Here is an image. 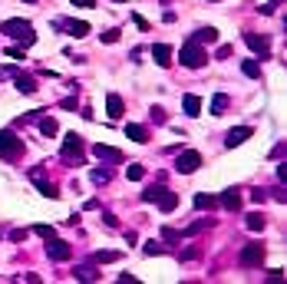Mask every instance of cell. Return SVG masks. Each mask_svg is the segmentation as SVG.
Wrapping results in <instances>:
<instances>
[{"label":"cell","mask_w":287,"mask_h":284,"mask_svg":"<svg viewBox=\"0 0 287 284\" xmlns=\"http://www.w3.org/2000/svg\"><path fill=\"white\" fill-rule=\"evenodd\" d=\"M0 33L3 36H13L20 46H33L36 43V33H33V27L27 20H7V23H0Z\"/></svg>","instance_id":"cell-1"},{"label":"cell","mask_w":287,"mask_h":284,"mask_svg":"<svg viewBox=\"0 0 287 284\" xmlns=\"http://www.w3.org/2000/svg\"><path fill=\"white\" fill-rule=\"evenodd\" d=\"M178 63L188 66V70H198V66L208 63V53H205V46L195 43V40H188L182 50H178Z\"/></svg>","instance_id":"cell-2"},{"label":"cell","mask_w":287,"mask_h":284,"mask_svg":"<svg viewBox=\"0 0 287 284\" xmlns=\"http://www.w3.org/2000/svg\"><path fill=\"white\" fill-rule=\"evenodd\" d=\"M20 155H23V142L17 139L10 129H3V132H0V159H7V162H20Z\"/></svg>","instance_id":"cell-3"},{"label":"cell","mask_w":287,"mask_h":284,"mask_svg":"<svg viewBox=\"0 0 287 284\" xmlns=\"http://www.w3.org/2000/svg\"><path fill=\"white\" fill-rule=\"evenodd\" d=\"M238 261H241V268H261V264H264V245H261V241L244 245L241 254H238Z\"/></svg>","instance_id":"cell-4"},{"label":"cell","mask_w":287,"mask_h":284,"mask_svg":"<svg viewBox=\"0 0 287 284\" xmlns=\"http://www.w3.org/2000/svg\"><path fill=\"white\" fill-rule=\"evenodd\" d=\"M198 169H201V152H195V149H185L175 159V172H182V175H191V172H198Z\"/></svg>","instance_id":"cell-5"},{"label":"cell","mask_w":287,"mask_h":284,"mask_svg":"<svg viewBox=\"0 0 287 284\" xmlns=\"http://www.w3.org/2000/svg\"><path fill=\"white\" fill-rule=\"evenodd\" d=\"M63 162H73V165H83V139L69 132L66 142H63Z\"/></svg>","instance_id":"cell-6"},{"label":"cell","mask_w":287,"mask_h":284,"mask_svg":"<svg viewBox=\"0 0 287 284\" xmlns=\"http://www.w3.org/2000/svg\"><path fill=\"white\" fill-rule=\"evenodd\" d=\"M46 258H53V261H69V258H73V248H69L66 241L50 238V245H46Z\"/></svg>","instance_id":"cell-7"},{"label":"cell","mask_w":287,"mask_h":284,"mask_svg":"<svg viewBox=\"0 0 287 284\" xmlns=\"http://www.w3.org/2000/svg\"><path fill=\"white\" fill-rule=\"evenodd\" d=\"M93 155H96V159H102V162H112V165H119L122 159H126L119 149H112V145H102V142H96V145H93Z\"/></svg>","instance_id":"cell-8"},{"label":"cell","mask_w":287,"mask_h":284,"mask_svg":"<svg viewBox=\"0 0 287 284\" xmlns=\"http://www.w3.org/2000/svg\"><path fill=\"white\" fill-rule=\"evenodd\" d=\"M56 30L69 33V36H89V23H83V20H56Z\"/></svg>","instance_id":"cell-9"},{"label":"cell","mask_w":287,"mask_h":284,"mask_svg":"<svg viewBox=\"0 0 287 284\" xmlns=\"http://www.w3.org/2000/svg\"><path fill=\"white\" fill-rule=\"evenodd\" d=\"M10 73H13V83H17V89H20L23 96H33V93H36V79L27 76V73H20V70H13V66H10Z\"/></svg>","instance_id":"cell-10"},{"label":"cell","mask_w":287,"mask_h":284,"mask_svg":"<svg viewBox=\"0 0 287 284\" xmlns=\"http://www.w3.org/2000/svg\"><path fill=\"white\" fill-rule=\"evenodd\" d=\"M218 205H224L228 212H238V208H241V188H228V192H221Z\"/></svg>","instance_id":"cell-11"},{"label":"cell","mask_w":287,"mask_h":284,"mask_svg":"<svg viewBox=\"0 0 287 284\" xmlns=\"http://www.w3.org/2000/svg\"><path fill=\"white\" fill-rule=\"evenodd\" d=\"M248 46H251L257 56H267V53H271V46H267V36H261V33H248Z\"/></svg>","instance_id":"cell-12"},{"label":"cell","mask_w":287,"mask_h":284,"mask_svg":"<svg viewBox=\"0 0 287 284\" xmlns=\"http://www.w3.org/2000/svg\"><path fill=\"white\" fill-rule=\"evenodd\" d=\"M244 139H251V126H238V129H231L224 145H228V149H234V145H241Z\"/></svg>","instance_id":"cell-13"},{"label":"cell","mask_w":287,"mask_h":284,"mask_svg":"<svg viewBox=\"0 0 287 284\" xmlns=\"http://www.w3.org/2000/svg\"><path fill=\"white\" fill-rule=\"evenodd\" d=\"M122 109H126L122 96H119V93H109V96H106V112H109L112 119H119V116H122Z\"/></svg>","instance_id":"cell-14"},{"label":"cell","mask_w":287,"mask_h":284,"mask_svg":"<svg viewBox=\"0 0 287 284\" xmlns=\"http://www.w3.org/2000/svg\"><path fill=\"white\" fill-rule=\"evenodd\" d=\"M152 56H155V63H159V66H168V63H172V46H168V43H155Z\"/></svg>","instance_id":"cell-15"},{"label":"cell","mask_w":287,"mask_h":284,"mask_svg":"<svg viewBox=\"0 0 287 284\" xmlns=\"http://www.w3.org/2000/svg\"><path fill=\"white\" fill-rule=\"evenodd\" d=\"M126 136H129L132 142H149V129L139 126V122H126Z\"/></svg>","instance_id":"cell-16"},{"label":"cell","mask_w":287,"mask_h":284,"mask_svg":"<svg viewBox=\"0 0 287 284\" xmlns=\"http://www.w3.org/2000/svg\"><path fill=\"white\" fill-rule=\"evenodd\" d=\"M155 205L162 208V212H175V208H178V195H175V192H168V188H165L162 195L155 198Z\"/></svg>","instance_id":"cell-17"},{"label":"cell","mask_w":287,"mask_h":284,"mask_svg":"<svg viewBox=\"0 0 287 284\" xmlns=\"http://www.w3.org/2000/svg\"><path fill=\"white\" fill-rule=\"evenodd\" d=\"M182 109H185V116H191V119H195V116L201 112V99L195 96V93H188V96L182 99Z\"/></svg>","instance_id":"cell-18"},{"label":"cell","mask_w":287,"mask_h":284,"mask_svg":"<svg viewBox=\"0 0 287 284\" xmlns=\"http://www.w3.org/2000/svg\"><path fill=\"white\" fill-rule=\"evenodd\" d=\"M191 40H195V43H215V40H218V30H215V27H201V30H195V36H191Z\"/></svg>","instance_id":"cell-19"},{"label":"cell","mask_w":287,"mask_h":284,"mask_svg":"<svg viewBox=\"0 0 287 284\" xmlns=\"http://www.w3.org/2000/svg\"><path fill=\"white\" fill-rule=\"evenodd\" d=\"M33 182H36V188H40V192H43L46 198H60V188H56L53 182H46V178H40L36 172H33Z\"/></svg>","instance_id":"cell-20"},{"label":"cell","mask_w":287,"mask_h":284,"mask_svg":"<svg viewBox=\"0 0 287 284\" xmlns=\"http://www.w3.org/2000/svg\"><path fill=\"white\" fill-rule=\"evenodd\" d=\"M244 225H248V231H264L267 218H264V215H261V212H251V215L244 218Z\"/></svg>","instance_id":"cell-21"},{"label":"cell","mask_w":287,"mask_h":284,"mask_svg":"<svg viewBox=\"0 0 287 284\" xmlns=\"http://www.w3.org/2000/svg\"><path fill=\"white\" fill-rule=\"evenodd\" d=\"M228 103H231V96L228 93H218V96L211 99V116H221V112L228 109Z\"/></svg>","instance_id":"cell-22"},{"label":"cell","mask_w":287,"mask_h":284,"mask_svg":"<svg viewBox=\"0 0 287 284\" xmlns=\"http://www.w3.org/2000/svg\"><path fill=\"white\" fill-rule=\"evenodd\" d=\"M36 129L43 132L46 139H50V136H56V132H60V126H56V119H50V116H43V119L36 122Z\"/></svg>","instance_id":"cell-23"},{"label":"cell","mask_w":287,"mask_h":284,"mask_svg":"<svg viewBox=\"0 0 287 284\" xmlns=\"http://www.w3.org/2000/svg\"><path fill=\"white\" fill-rule=\"evenodd\" d=\"M195 208H201V212H211V208H218V198L201 192V195H195Z\"/></svg>","instance_id":"cell-24"},{"label":"cell","mask_w":287,"mask_h":284,"mask_svg":"<svg viewBox=\"0 0 287 284\" xmlns=\"http://www.w3.org/2000/svg\"><path fill=\"white\" fill-rule=\"evenodd\" d=\"M119 258H122V251H96L93 254L96 264H109V261H119Z\"/></svg>","instance_id":"cell-25"},{"label":"cell","mask_w":287,"mask_h":284,"mask_svg":"<svg viewBox=\"0 0 287 284\" xmlns=\"http://www.w3.org/2000/svg\"><path fill=\"white\" fill-rule=\"evenodd\" d=\"M241 70H244V76H251V79H257V76H261V66H257V60H244V63H241Z\"/></svg>","instance_id":"cell-26"},{"label":"cell","mask_w":287,"mask_h":284,"mask_svg":"<svg viewBox=\"0 0 287 284\" xmlns=\"http://www.w3.org/2000/svg\"><path fill=\"white\" fill-rule=\"evenodd\" d=\"M126 175L132 178V182H139V178H145V165H139V162H132L129 169H126Z\"/></svg>","instance_id":"cell-27"},{"label":"cell","mask_w":287,"mask_h":284,"mask_svg":"<svg viewBox=\"0 0 287 284\" xmlns=\"http://www.w3.org/2000/svg\"><path fill=\"white\" fill-rule=\"evenodd\" d=\"M162 192H165V188H162V185H149V188H145V192H142V202H155V198L162 195Z\"/></svg>","instance_id":"cell-28"},{"label":"cell","mask_w":287,"mask_h":284,"mask_svg":"<svg viewBox=\"0 0 287 284\" xmlns=\"http://www.w3.org/2000/svg\"><path fill=\"white\" fill-rule=\"evenodd\" d=\"M162 241H165V245H178V241H182V235H178L175 228H162Z\"/></svg>","instance_id":"cell-29"},{"label":"cell","mask_w":287,"mask_h":284,"mask_svg":"<svg viewBox=\"0 0 287 284\" xmlns=\"http://www.w3.org/2000/svg\"><path fill=\"white\" fill-rule=\"evenodd\" d=\"M205 228H211V218L195 221V225H188V228H185V235H198V231H205Z\"/></svg>","instance_id":"cell-30"},{"label":"cell","mask_w":287,"mask_h":284,"mask_svg":"<svg viewBox=\"0 0 287 284\" xmlns=\"http://www.w3.org/2000/svg\"><path fill=\"white\" fill-rule=\"evenodd\" d=\"M33 231L40 235V238H46V241H50V238H56V231L50 228V225H33Z\"/></svg>","instance_id":"cell-31"},{"label":"cell","mask_w":287,"mask_h":284,"mask_svg":"<svg viewBox=\"0 0 287 284\" xmlns=\"http://www.w3.org/2000/svg\"><path fill=\"white\" fill-rule=\"evenodd\" d=\"M93 278H99L93 268H79V271H76V281H93Z\"/></svg>","instance_id":"cell-32"},{"label":"cell","mask_w":287,"mask_h":284,"mask_svg":"<svg viewBox=\"0 0 287 284\" xmlns=\"http://www.w3.org/2000/svg\"><path fill=\"white\" fill-rule=\"evenodd\" d=\"M89 178H93L96 185H106V182H109V172H99V169H93V175H89Z\"/></svg>","instance_id":"cell-33"},{"label":"cell","mask_w":287,"mask_h":284,"mask_svg":"<svg viewBox=\"0 0 287 284\" xmlns=\"http://www.w3.org/2000/svg\"><path fill=\"white\" fill-rule=\"evenodd\" d=\"M165 248H162V241H145V254H162Z\"/></svg>","instance_id":"cell-34"},{"label":"cell","mask_w":287,"mask_h":284,"mask_svg":"<svg viewBox=\"0 0 287 284\" xmlns=\"http://www.w3.org/2000/svg\"><path fill=\"white\" fill-rule=\"evenodd\" d=\"M7 56H13V60H27V50H23V46H10V50H7Z\"/></svg>","instance_id":"cell-35"},{"label":"cell","mask_w":287,"mask_h":284,"mask_svg":"<svg viewBox=\"0 0 287 284\" xmlns=\"http://www.w3.org/2000/svg\"><path fill=\"white\" fill-rule=\"evenodd\" d=\"M119 36H122L119 30H106V33H102V43H116V40H119Z\"/></svg>","instance_id":"cell-36"},{"label":"cell","mask_w":287,"mask_h":284,"mask_svg":"<svg viewBox=\"0 0 287 284\" xmlns=\"http://www.w3.org/2000/svg\"><path fill=\"white\" fill-rule=\"evenodd\" d=\"M277 182H281V185H287V162L277 165Z\"/></svg>","instance_id":"cell-37"},{"label":"cell","mask_w":287,"mask_h":284,"mask_svg":"<svg viewBox=\"0 0 287 284\" xmlns=\"http://www.w3.org/2000/svg\"><path fill=\"white\" fill-rule=\"evenodd\" d=\"M264 198H267V192H264V188H254V192H251V202H257V205H261Z\"/></svg>","instance_id":"cell-38"},{"label":"cell","mask_w":287,"mask_h":284,"mask_svg":"<svg viewBox=\"0 0 287 284\" xmlns=\"http://www.w3.org/2000/svg\"><path fill=\"white\" fill-rule=\"evenodd\" d=\"M152 119L155 122H165V109H162V106H155V109H152Z\"/></svg>","instance_id":"cell-39"},{"label":"cell","mask_w":287,"mask_h":284,"mask_svg":"<svg viewBox=\"0 0 287 284\" xmlns=\"http://www.w3.org/2000/svg\"><path fill=\"white\" fill-rule=\"evenodd\" d=\"M60 106H63V109H76V96H66Z\"/></svg>","instance_id":"cell-40"},{"label":"cell","mask_w":287,"mask_h":284,"mask_svg":"<svg viewBox=\"0 0 287 284\" xmlns=\"http://www.w3.org/2000/svg\"><path fill=\"white\" fill-rule=\"evenodd\" d=\"M231 56V46H218V60H228Z\"/></svg>","instance_id":"cell-41"},{"label":"cell","mask_w":287,"mask_h":284,"mask_svg":"<svg viewBox=\"0 0 287 284\" xmlns=\"http://www.w3.org/2000/svg\"><path fill=\"white\" fill-rule=\"evenodd\" d=\"M102 218H106V225H109V228H116V225H119V221H116V215H112V212H106Z\"/></svg>","instance_id":"cell-42"},{"label":"cell","mask_w":287,"mask_h":284,"mask_svg":"<svg viewBox=\"0 0 287 284\" xmlns=\"http://www.w3.org/2000/svg\"><path fill=\"white\" fill-rule=\"evenodd\" d=\"M73 3H76V7H86V10H89V7H96L93 0H73Z\"/></svg>","instance_id":"cell-43"},{"label":"cell","mask_w":287,"mask_h":284,"mask_svg":"<svg viewBox=\"0 0 287 284\" xmlns=\"http://www.w3.org/2000/svg\"><path fill=\"white\" fill-rule=\"evenodd\" d=\"M27 3H36V0H27Z\"/></svg>","instance_id":"cell-44"}]
</instances>
